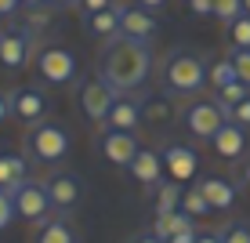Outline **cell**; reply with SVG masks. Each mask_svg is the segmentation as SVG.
I'll use <instances>...</instances> for the list:
<instances>
[{
	"label": "cell",
	"instance_id": "2e32d148",
	"mask_svg": "<svg viewBox=\"0 0 250 243\" xmlns=\"http://www.w3.org/2000/svg\"><path fill=\"white\" fill-rule=\"evenodd\" d=\"M200 193L207 196L210 211H232L236 207V185L229 178H218V175H207L200 181Z\"/></svg>",
	"mask_w": 250,
	"mask_h": 243
},
{
	"label": "cell",
	"instance_id": "ee69618b",
	"mask_svg": "<svg viewBox=\"0 0 250 243\" xmlns=\"http://www.w3.org/2000/svg\"><path fill=\"white\" fill-rule=\"evenodd\" d=\"M243 15H250V0H243Z\"/></svg>",
	"mask_w": 250,
	"mask_h": 243
},
{
	"label": "cell",
	"instance_id": "d6986e66",
	"mask_svg": "<svg viewBox=\"0 0 250 243\" xmlns=\"http://www.w3.org/2000/svg\"><path fill=\"white\" fill-rule=\"evenodd\" d=\"M22 181H29V175H25V156L0 153V189H4V193H15Z\"/></svg>",
	"mask_w": 250,
	"mask_h": 243
},
{
	"label": "cell",
	"instance_id": "9c48e42d",
	"mask_svg": "<svg viewBox=\"0 0 250 243\" xmlns=\"http://www.w3.org/2000/svg\"><path fill=\"white\" fill-rule=\"evenodd\" d=\"M113 102H116V91L109 88L102 76H91V80L80 88V112H83L87 120H94V124H105Z\"/></svg>",
	"mask_w": 250,
	"mask_h": 243
},
{
	"label": "cell",
	"instance_id": "5b68a950",
	"mask_svg": "<svg viewBox=\"0 0 250 243\" xmlns=\"http://www.w3.org/2000/svg\"><path fill=\"white\" fill-rule=\"evenodd\" d=\"M182 124H185V131L192 134V138L210 142V138L229 124V116H225V109H221L214 98H210V102H207V98H196V102H188V106L182 109Z\"/></svg>",
	"mask_w": 250,
	"mask_h": 243
},
{
	"label": "cell",
	"instance_id": "e0dca14e",
	"mask_svg": "<svg viewBox=\"0 0 250 243\" xmlns=\"http://www.w3.org/2000/svg\"><path fill=\"white\" fill-rule=\"evenodd\" d=\"M210 145H214V153H218L221 160H239V156L247 153V131L236 127V124H225L210 138Z\"/></svg>",
	"mask_w": 250,
	"mask_h": 243
},
{
	"label": "cell",
	"instance_id": "f1b7e54d",
	"mask_svg": "<svg viewBox=\"0 0 250 243\" xmlns=\"http://www.w3.org/2000/svg\"><path fill=\"white\" fill-rule=\"evenodd\" d=\"M243 15V0H214V19L218 22H232V19H239Z\"/></svg>",
	"mask_w": 250,
	"mask_h": 243
},
{
	"label": "cell",
	"instance_id": "8d00e7d4",
	"mask_svg": "<svg viewBox=\"0 0 250 243\" xmlns=\"http://www.w3.org/2000/svg\"><path fill=\"white\" fill-rule=\"evenodd\" d=\"M7 116H11V102H7V94L0 91V124H4Z\"/></svg>",
	"mask_w": 250,
	"mask_h": 243
},
{
	"label": "cell",
	"instance_id": "603a6c76",
	"mask_svg": "<svg viewBox=\"0 0 250 243\" xmlns=\"http://www.w3.org/2000/svg\"><path fill=\"white\" fill-rule=\"evenodd\" d=\"M37 243H76V232H73V225L62 221V218H47L37 232Z\"/></svg>",
	"mask_w": 250,
	"mask_h": 243
},
{
	"label": "cell",
	"instance_id": "277c9868",
	"mask_svg": "<svg viewBox=\"0 0 250 243\" xmlns=\"http://www.w3.org/2000/svg\"><path fill=\"white\" fill-rule=\"evenodd\" d=\"M69 145H73L69 142V131L62 124H51V120L37 124L29 134H25V153H29L37 163H58L69 153Z\"/></svg>",
	"mask_w": 250,
	"mask_h": 243
},
{
	"label": "cell",
	"instance_id": "ac0fdd59",
	"mask_svg": "<svg viewBox=\"0 0 250 243\" xmlns=\"http://www.w3.org/2000/svg\"><path fill=\"white\" fill-rule=\"evenodd\" d=\"M83 33L94 37V40L120 37V4L109 7V11H98V15H83Z\"/></svg>",
	"mask_w": 250,
	"mask_h": 243
},
{
	"label": "cell",
	"instance_id": "9a60e30c",
	"mask_svg": "<svg viewBox=\"0 0 250 243\" xmlns=\"http://www.w3.org/2000/svg\"><path fill=\"white\" fill-rule=\"evenodd\" d=\"M142 98H131V94H124V98L113 102V109H109L105 116V127L109 131H134L138 124H142V106H138Z\"/></svg>",
	"mask_w": 250,
	"mask_h": 243
},
{
	"label": "cell",
	"instance_id": "44dd1931",
	"mask_svg": "<svg viewBox=\"0 0 250 243\" xmlns=\"http://www.w3.org/2000/svg\"><path fill=\"white\" fill-rule=\"evenodd\" d=\"M182 193L185 189L178 185V181H160L156 185V196H152V211H156V218L160 214H174V211H182Z\"/></svg>",
	"mask_w": 250,
	"mask_h": 243
},
{
	"label": "cell",
	"instance_id": "484cf974",
	"mask_svg": "<svg viewBox=\"0 0 250 243\" xmlns=\"http://www.w3.org/2000/svg\"><path fill=\"white\" fill-rule=\"evenodd\" d=\"M170 116H174L170 102H163V98H149V102H142V120H149V124H167Z\"/></svg>",
	"mask_w": 250,
	"mask_h": 243
},
{
	"label": "cell",
	"instance_id": "3957f363",
	"mask_svg": "<svg viewBox=\"0 0 250 243\" xmlns=\"http://www.w3.org/2000/svg\"><path fill=\"white\" fill-rule=\"evenodd\" d=\"M33 66H37V76L47 84V88H65V84L76 80V55L62 44H47L33 55Z\"/></svg>",
	"mask_w": 250,
	"mask_h": 243
},
{
	"label": "cell",
	"instance_id": "f35d334b",
	"mask_svg": "<svg viewBox=\"0 0 250 243\" xmlns=\"http://www.w3.org/2000/svg\"><path fill=\"white\" fill-rule=\"evenodd\" d=\"M138 4H142V7H149V11H156V7H163L167 0H138Z\"/></svg>",
	"mask_w": 250,
	"mask_h": 243
},
{
	"label": "cell",
	"instance_id": "d4e9b609",
	"mask_svg": "<svg viewBox=\"0 0 250 243\" xmlns=\"http://www.w3.org/2000/svg\"><path fill=\"white\" fill-rule=\"evenodd\" d=\"M182 211L188 214V218H203V214H210V203H207V196L200 193V185L182 193Z\"/></svg>",
	"mask_w": 250,
	"mask_h": 243
},
{
	"label": "cell",
	"instance_id": "60d3db41",
	"mask_svg": "<svg viewBox=\"0 0 250 243\" xmlns=\"http://www.w3.org/2000/svg\"><path fill=\"white\" fill-rule=\"evenodd\" d=\"M51 4H58V7H73V4H80V0H51Z\"/></svg>",
	"mask_w": 250,
	"mask_h": 243
},
{
	"label": "cell",
	"instance_id": "6da1fadb",
	"mask_svg": "<svg viewBox=\"0 0 250 243\" xmlns=\"http://www.w3.org/2000/svg\"><path fill=\"white\" fill-rule=\"evenodd\" d=\"M152 73V47L149 40H127L113 37L98 51V76L109 84L116 94L138 91Z\"/></svg>",
	"mask_w": 250,
	"mask_h": 243
},
{
	"label": "cell",
	"instance_id": "52a82bcc",
	"mask_svg": "<svg viewBox=\"0 0 250 243\" xmlns=\"http://www.w3.org/2000/svg\"><path fill=\"white\" fill-rule=\"evenodd\" d=\"M7 102H11V116L22 120L25 127L44 124V116H47V109H51L47 94L40 91V88H15V91H7Z\"/></svg>",
	"mask_w": 250,
	"mask_h": 243
},
{
	"label": "cell",
	"instance_id": "ab89813d",
	"mask_svg": "<svg viewBox=\"0 0 250 243\" xmlns=\"http://www.w3.org/2000/svg\"><path fill=\"white\" fill-rule=\"evenodd\" d=\"M134 243H163V240H156V236H152V232H149V236H138Z\"/></svg>",
	"mask_w": 250,
	"mask_h": 243
},
{
	"label": "cell",
	"instance_id": "30bf717a",
	"mask_svg": "<svg viewBox=\"0 0 250 243\" xmlns=\"http://www.w3.org/2000/svg\"><path fill=\"white\" fill-rule=\"evenodd\" d=\"M98 153H102V160H109L113 167H131V160L138 156V138L131 131H102L98 134Z\"/></svg>",
	"mask_w": 250,
	"mask_h": 243
},
{
	"label": "cell",
	"instance_id": "8992f818",
	"mask_svg": "<svg viewBox=\"0 0 250 243\" xmlns=\"http://www.w3.org/2000/svg\"><path fill=\"white\" fill-rule=\"evenodd\" d=\"M7 196L15 199V214L25 218V221H33V225H44L47 214L55 211L44 181H33V178H29V181H22V185L15 189V193H7Z\"/></svg>",
	"mask_w": 250,
	"mask_h": 243
},
{
	"label": "cell",
	"instance_id": "74e56055",
	"mask_svg": "<svg viewBox=\"0 0 250 243\" xmlns=\"http://www.w3.org/2000/svg\"><path fill=\"white\" fill-rule=\"evenodd\" d=\"M196 243H221V232H200Z\"/></svg>",
	"mask_w": 250,
	"mask_h": 243
},
{
	"label": "cell",
	"instance_id": "5bb4252c",
	"mask_svg": "<svg viewBox=\"0 0 250 243\" xmlns=\"http://www.w3.org/2000/svg\"><path fill=\"white\" fill-rule=\"evenodd\" d=\"M127 175H131L138 185H160L163 181V160L156 149H138V156L131 160V167H127Z\"/></svg>",
	"mask_w": 250,
	"mask_h": 243
},
{
	"label": "cell",
	"instance_id": "7bdbcfd3",
	"mask_svg": "<svg viewBox=\"0 0 250 243\" xmlns=\"http://www.w3.org/2000/svg\"><path fill=\"white\" fill-rule=\"evenodd\" d=\"M243 181H247V185H250V163H247V167H243Z\"/></svg>",
	"mask_w": 250,
	"mask_h": 243
},
{
	"label": "cell",
	"instance_id": "d6a6232c",
	"mask_svg": "<svg viewBox=\"0 0 250 243\" xmlns=\"http://www.w3.org/2000/svg\"><path fill=\"white\" fill-rule=\"evenodd\" d=\"M188 4V15L196 19H214V0H185Z\"/></svg>",
	"mask_w": 250,
	"mask_h": 243
},
{
	"label": "cell",
	"instance_id": "7c38bea8",
	"mask_svg": "<svg viewBox=\"0 0 250 243\" xmlns=\"http://www.w3.org/2000/svg\"><path fill=\"white\" fill-rule=\"evenodd\" d=\"M160 33V19L149 11V7H124L120 4V37L127 40H152Z\"/></svg>",
	"mask_w": 250,
	"mask_h": 243
},
{
	"label": "cell",
	"instance_id": "1f68e13d",
	"mask_svg": "<svg viewBox=\"0 0 250 243\" xmlns=\"http://www.w3.org/2000/svg\"><path fill=\"white\" fill-rule=\"evenodd\" d=\"M15 218H19V214H15V199L4 193V189H0V232L7 229V225H11Z\"/></svg>",
	"mask_w": 250,
	"mask_h": 243
},
{
	"label": "cell",
	"instance_id": "b9f144b4",
	"mask_svg": "<svg viewBox=\"0 0 250 243\" xmlns=\"http://www.w3.org/2000/svg\"><path fill=\"white\" fill-rule=\"evenodd\" d=\"M40 4H47V0H22V7H40Z\"/></svg>",
	"mask_w": 250,
	"mask_h": 243
},
{
	"label": "cell",
	"instance_id": "4dcf8cb0",
	"mask_svg": "<svg viewBox=\"0 0 250 243\" xmlns=\"http://www.w3.org/2000/svg\"><path fill=\"white\" fill-rule=\"evenodd\" d=\"M225 116H229V124H236V127H243V131H250V98H243L239 106L225 109Z\"/></svg>",
	"mask_w": 250,
	"mask_h": 243
},
{
	"label": "cell",
	"instance_id": "7a4b0ae2",
	"mask_svg": "<svg viewBox=\"0 0 250 243\" xmlns=\"http://www.w3.org/2000/svg\"><path fill=\"white\" fill-rule=\"evenodd\" d=\"M207 58L196 55L188 47H178L163 58V91L178 94V98H188V94H200L207 88Z\"/></svg>",
	"mask_w": 250,
	"mask_h": 243
},
{
	"label": "cell",
	"instance_id": "e575fe53",
	"mask_svg": "<svg viewBox=\"0 0 250 243\" xmlns=\"http://www.w3.org/2000/svg\"><path fill=\"white\" fill-rule=\"evenodd\" d=\"M19 7H22V0H0V19H11Z\"/></svg>",
	"mask_w": 250,
	"mask_h": 243
},
{
	"label": "cell",
	"instance_id": "836d02e7",
	"mask_svg": "<svg viewBox=\"0 0 250 243\" xmlns=\"http://www.w3.org/2000/svg\"><path fill=\"white\" fill-rule=\"evenodd\" d=\"M83 15H98V11H109V7H116L113 0H80Z\"/></svg>",
	"mask_w": 250,
	"mask_h": 243
},
{
	"label": "cell",
	"instance_id": "ba28073f",
	"mask_svg": "<svg viewBox=\"0 0 250 243\" xmlns=\"http://www.w3.org/2000/svg\"><path fill=\"white\" fill-rule=\"evenodd\" d=\"M160 160H163V171L170 175V181H178V185L196 178V171H200V153L185 142H163Z\"/></svg>",
	"mask_w": 250,
	"mask_h": 243
},
{
	"label": "cell",
	"instance_id": "cb8c5ba5",
	"mask_svg": "<svg viewBox=\"0 0 250 243\" xmlns=\"http://www.w3.org/2000/svg\"><path fill=\"white\" fill-rule=\"evenodd\" d=\"M225 37H229V47H250V15H239L225 25Z\"/></svg>",
	"mask_w": 250,
	"mask_h": 243
},
{
	"label": "cell",
	"instance_id": "d590c367",
	"mask_svg": "<svg viewBox=\"0 0 250 243\" xmlns=\"http://www.w3.org/2000/svg\"><path fill=\"white\" fill-rule=\"evenodd\" d=\"M196 236H200V232L188 229V232H178V236H174V240H167V243H196Z\"/></svg>",
	"mask_w": 250,
	"mask_h": 243
},
{
	"label": "cell",
	"instance_id": "8fae6325",
	"mask_svg": "<svg viewBox=\"0 0 250 243\" xmlns=\"http://www.w3.org/2000/svg\"><path fill=\"white\" fill-rule=\"evenodd\" d=\"M33 62V33L29 29H0V66L4 69H22Z\"/></svg>",
	"mask_w": 250,
	"mask_h": 243
},
{
	"label": "cell",
	"instance_id": "f6af8a7d",
	"mask_svg": "<svg viewBox=\"0 0 250 243\" xmlns=\"http://www.w3.org/2000/svg\"><path fill=\"white\" fill-rule=\"evenodd\" d=\"M0 22H4V19H0Z\"/></svg>",
	"mask_w": 250,
	"mask_h": 243
},
{
	"label": "cell",
	"instance_id": "ffe728a7",
	"mask_svg": "<svg viewBox=\"0 0 250 243\" xmlns=\"http://www.w3.org/2000/svg\"><path fill=\"white\" fill-rule=\"evenodd\" d=\"M188 229H196V225H192V218H188L185 211L160 214V218L152 221V236H156V240H163V243H167V240H174L178 232H188Z\"/></svg>",
	"mask_w": 250,
	"mask_h": 243
},
{
	"label": "cell",
	"instance_id": "83f0119b",
	"mask_svg": "<svg viewBox=\"0 0 250 243\" xmlns=\"http://www.w3.org/2000/svg\"><path fill=\"white\" fill-rule=\"evenodd\" d=\"M229 58H232V66H236L239 84L250 88V47H229Z\"/></svg>",
	"mask_w": 250,
	"mask_h": 243
},
{
	"label": "cell",
	"instance_id": "f546056e",
	"mask_svg": "<svg viewBox=\"0 0 250 243\" xmlns=\"http://www.w3.org/2000/svg\"><path fill=\"white\" fill-rule=\"evenodd\" d=\"M221 243H250V225L247 221H232L221 229Z\"/></svg>",
	"mask_w": 250,
	"mask_h": 243
},
{
	"label": "cell",
	"instance_id": "4316f807",
	"mask_svg": "<svg viewBox=\"0 0 250 243\" xmlns=\"http://www.w3.org/2000/svg\"><path fill=\"white\" fill-rule=\"evenodd\" d=\"M243 98H250V88L247 84H229V88H221V91H214V102H218L221 109H232V106H239Z\"/></svg>",
	"mask_w": 250,
	"mask_h": 243
},
{
	"label": "cell",
	"instance_id": "7402d4cb",
	"mask_svg": "<svg viewBox=\"0 0 250 243\" xmlns=\"http://www.w3.org/2000/svg\"><path fill=\"white\" fill-rule=\"evenodd\" d=\"M236 80H239V76H236V66H232V58H229V55L214 58V62L207 66V84H210L214 91L229 88V84H236Z\"/></svg>",
	"mask_w": 250,
	"mask_h": 243
},
{
	"label": "cell",
	"instance_id": "4fadbf2b",
	"mask_svg": "<svg viewBox=\"0 0 250 243\" xmlns=\"http://www.w3.org/2000/svg\"><path fill=\"white\" fill-rule=\"evenodd\" d=\"M47 196H51V207H55V211H73L76 203H80V178L73 175V171H55V175H51L47 181Z\"/></svg>",
	"mask_w": 250,
	"mask_h": 243
}]
</instances>
